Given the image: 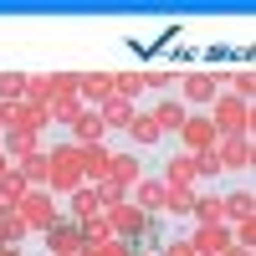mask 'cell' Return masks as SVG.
Returning a JSON list of instances; mask_svg holds the SVG:
<instances>
[{"instance_id": "836d02e7", "label": "cell", "mask_w": 256, "mask_h": 256, "mask_svg": "<svg viewBox=\"0 0 256 256\" xmlns=\"http://www.w3.org/2000/svg\"><path fill=\"white\" fill-rule=\"evenodd\" d=\"M0 236H6V246H20V241L31 236V226L20 220V216H6V220H0Z\"/></svg>"}, {"instance_id": "44dd1931", "label": "cell", "mask_w": 256, "mask_h": 256, "mask_svg": "<svg viewBox=\"0 0 256 256\" xmlns=\"http://www.w3.org/2000/svg\"><path fill=\"white\" fill-rule=\"evenodd\" d=\"M16 174L26 180L31 190H46V180H52V164H46V148H36L31 159H20V164H16Z\"/></svg>"}, {"instance_id": "ba28073f", "label": "cell", "mask_w": 256, "mask_h": 256, "mask_svg": "<svg viewBox=\"0 0 256 256\" xmlns=\"http://www.w3.org/2000/svg\"><path fill=\"white\" fill-rule=\"evenodd\" d=\"M256 216V195H251V180H236V190L220 195V220L236 226V220H251Z\"/></svg>"}, {"instance_id": "83f0119b", "label": "cell", "mask_w": 256, "mask_h": 256, "mask_svg": "<svg viewBox=\"0 0 256 256\" xmlns=\"http://www.w3.org/2000/svg\"><path fill=\"white\" fill-rule=\"evenodd\" d=\"M20 102H26V108H52V82H46V72L26 82V98H20Z\"/></svg>"}, {"instance_id": "ac0fdd59", "label": "cell", "mask_w": 256, "mask_h": 256, "mask_svg": "<svg viewBox=\"0 0 256 256\" xmlns=\"http://www.w3.org/2000/svg\"><path fill=\"white\" fill-rule=\"evenodd\" d=\"M82 154V180L98 184V180H108V164H113V148L108 144H88V148H77Z\"/></svg>"}, {"instance_id": "4fadbf2b", "label": "cell", "mask_w": 256, "mask_h": 256, "mask_svg": "<svg viewBox=\"0 0 256 256\" xmlns=\"http://www.w3.org/2000/svg\"><path fill=\"white\" fill-rule=\"evenodd\" d=\"M108 180H113V184H123V190H134V184L144 180V154H134V148H113Z\"/></svg>"}, {"instance_id": "7402d4cb", "label": "cell", "mask_w": 256, "mask_h": 256, "mask_svg": "<svg viewBox=\"0 0 256 256\" xmlns=\"http://www.w3.org/2000/svg\"><path fill=\"white\" fill-rule=\"evenodd\" d=\"M67 216H72V220H88V216H102V205H98V190H92V184H77L72 195H67Z\"/></svg>"}, {"instance_id": "f546056e", "label": "cell", "mask_w": 256, "mask_h": 256, "mask_svg": "<svg viewBox=\"0 0 256 256\" xmlns=\"http://www.w3.org/2000/svg\"><path fill=\"white\" fill-rule=\"evenodd\" d=\"M82 230V246H98V241H108L113 230H108V216H88V220H77Z\"/></svg>"}, {"instance_id": "2e32d148", "label": "cell", "mask_w": 256, "mask_h": 256, "mask_svg": "<svg viewBox=\"0 0 256 256\" xmlns=\"http://www.w3.org/2000/svg\"><path fill=\"white\" fill-rule=\"evenodd\" d=\"M77 98L102 108V102L113 98V72H77Z\"/></svg>"}, {"instance_id": "d590c367", "label": "cell", "mask_w": 256, "mask_h": 256, "mask_svg": "<svg viewBox=\"0 0 256 256\" xmlns=\"http://www.w3.org/2000/svg\"><path fill=\"white\" fill-rule=\"evenodd\" d=\"M0 256H26V251H20V246H6V251H0Z\"/></svg>"}, {"instance_id": "603a6c76", "label": "cell", "mask_w": 256, "mask_h": 256, "mask_svg": "<svg viewBox=\"0 0 256 256\" xmlns=\"http://www.w3.org/2000/svg\"><path fill=\"white\" fill-rule=\"evenodd\" d=\"M190 226H226L220 220V195H195V205H190Z\"/></svg>"}, {"instance_id": "30bf717a", "label": "cell", "mask_w": 256, "mask_h": 256, "mask_svg": "<svg viewBox=\"0 0 256 256\" xmlns=\"http://www.w3.org/2000/svg\"><path fill=\"white\" fill-rule=\"evenodd\" d=\"M144 113L159 123V134H180V128H184V118H190V108H184L180 98H169V92H164V98H154Z\"/></svg>"}, {"instance_id": "7c38bea8", "label": "cell", "mask_w": 256, "mask_h": 256, "mask_svg": "<svg viewBox=\"0 0 256 256\" xmlns=\"http://www.w3.org/2000/svg\"><path fill=\"white\" fill-rule=\"evenodd\" d=\"M159 180H164L169 190H200V184H195V164H190V154H184V148L164 154V169H159Z\"/></svg>"}, {"instance_id": "5b68a950", "label": "cell", "mask_w": 256, "mask_h": 256, "mask_svg": "<svg viewBox=\"0 0 256 256\" xmlns=\"http://www.w3.org/2000/svg\"><path fill=\"white\" fill-rule=\"evenodd\" d=\"M16 216L26 220V226L36 230V236H46V230L62 220V210H56V195H52V190H31V195L16 205Z\"/></svg>"}, {"instance_id": "4dcf8cb0", "label": "cell", "mask_w": 256, "mask_h": 256, "mask_svg": "<svg viewBox=\"0 0 256 256\" xmlns=\"http://www.w3.org/2000/svg\"><path fill=\"white\" fill-rule=\"evenodd\" d=\"M26 72H0V102H20L26 98Z\"/></svg>"}, {"instance_id": "9c48e42d", "label": "cell", "mask_w": 256, "mask_h": 256, "mask_svg": "<svg viewBox=\"0 0 256 256\" xmlns=\"http://www.w3.org/2000/svg\"><path fill=\"white\" fill-rule=\"evenodd\" d=\"M41 241H46V256H77V251H82V230H77L72 216H62Z\"/></svg>"}, {"instance_id": "d6a6232c", "label": "cell", "mask_w": 256, "mask_h": 256, "mask_svg": "<svg viewBox=\"0 0 256 256\" xmlns=\"http://www.w3.org/2000/svg\"><path fill=\"white\" fill-rule=\"evenodd\" d=\"M92 190H98V205H102V210H113V205H123V200H128V190H123V184H113V180H98Z\"/></svg>"}, {"instance_id": "f35d334b", "label": "cell", "mask_w": 256, "mask_h": 256, "mask_svg": "<svg viewBox=\"0 0 256 256\" xmlns=\"http://www.w3.org/2000/svg\"><path fill=\"white\" fill-rule=\"evenodd\" d=\"M134 256H148V251H134Z\"/></svg>"}, {"instance_id": "277c9868", "label": "cell", "mask_w": 256, "mask_h": 256, "mask_svg": "<svg viewBox=\"0 0 256 256\" xmlns=\"http://www.w3.org/2000/svg\"><path fill=\"white\" fill-rule=\"evenodd\" d=\"M205 118L216 123V134H251L256 128V108L251 102H236V98H216Z\"/></svg>"}, {"instance_id": "cb8c5ba5", "label": "cell", "mask_w": 256, "mask_h": 256, "mask_svg": "<svg viewBox=\"0 0 256 256\" xmlns=\"http://www.w3.org/2000/svg\"><path fill=\"white\" fill-rule=\"evenodd\" d=\"M190 164H195V184H220L226 169L216 159V148H205V154H190Z\"/></svg>"}, {"instance_id": "1f68e13d", "label": "cell", "mask_w": 256, "mask_h": 256, "mask_svg": "<svg viewBox=\"0 0 256 256\" xmlns=\"http://www.w3.org/2000/svg\"><path fill=\"white\" fill-rule=\"evenodd\" d=\"M174 82H180V72H169V67H148L144 72V88L159 92V98H164V88H174Z\"/></svg>"}, {"instance_id": "7a4b0ae2", "label": "cell", "mask_w": 256, "mask_h": 256, "mask_svg": "<svg viewBox=\"0 0 256 256\" xmlns=\"http://www.w3.org/2000/svg\"><path fill=\"white\" fill-rule=\"evenodd\" d=\"M216 159H220V169H226L230 180H246L251 164H256V144H251V134H220V138H216Z\"/></svg>"}, {"instance_id": "e575fe53", "label": "cell", "mask_w": 256, "mask_h": 256, "mask_svg": "<svg viewBox=\"0 0 256 256\" xmlns=\"http://www.w3.org/2000/svg\"><path fill=\"white\" fill-rule=\"evenodd\" d=\"M159 256H195V246H190V236H184V230H174V236L164 241V251H159Z\"/></svg>"}, {"instance_id": "8992f818", "label": "cell", "mask_w": 256, "mask_h": 256, "mask_svg": "<svg viewBox=\"0 0 256 256\" xmlns=\"http://www.w3.org/2000/svg\"><path fill=\"white\" fill-rule=\"evenodd\" d=\"M174 138H180L184 154H205V148H216V138H220V134H216V123H210L205 113H190V118H184V128H180Z\"/></svg>"}, {"instance_id": "d4e9b609", "label": "cell", "mask_w": 256, "mask_h": 256, "mask_svg": "<svg viewBox=\"0 0 256 256\" xmlns=\"http://www.w3.org/2000/svg\"><path fill=\"white\" fill-rule=\"evenodd\" d=\"M195 195H200V190H164V220H190Z\"/></svg>"}, {"instance_id": "6da1fadb", "label": "cell", "mask_w": 256, "mask_h": 256, "mask_svg": "<svg viewBox=\"0 0 256 256\" xmlns=\"http://www.w3.org/2000/svg\"><path fill=\"white\" fill-rule=\"evenodd\" d=\"M41 148H46V164H52V180H46L52 195H72L77 184H88V180H82V154H77L72 138H52Z\"/></svg>"}, {"instance_id": "8fae6325", "label": "cell", "mask_w": 256, "mask_h": 256, "mask_svg": "<svg viewBox=\"0 0 256 256\" xmlns=\"http://www.w3.org/2000/svg\"><path fill=\"white\" fill-rule=\"evenodd\" d=\"M164 190H169V184H164L159 174H144L134 190H128V200H134L144 216H164Z\"/></svg>"}, {"instance_id": "9a60e30c", "label": "cell", "mask_w": 256, "mask_h": 256, "mask_svg": "<svg viewBox=\"0 0 256 256\" xmlns=\"http://www.w3.org/2000/svg\"><path fill=\"white\" fill-rule=\"evenodd\" d=\"M67 138H72L77 148H88V144H102V138H108V128H102V113H98V108H82V118L67 128Z\"/></svg>"}, {"instance_id": "5bb4252c", "label": "cell", "mask_w": 256, "mask_h": 256, "mask_svg": "<svg viewBox=\"0 0 256 256\" xmlns=\"http://www.w3.org/2000/svg\"><path fill=\"white\" fill-rule=\"evenodd\" d=\"M123 138H128V148H138V154H148V148H159V144H164L159 123L148 118L144 108H138V118H134V123H128V134H123Z\"/></svg>"}, {"instance_id": "e0dca14e", "label": "cell", "mask_w": 256, "mask_h": 256, "mask_svg": "<svg viewBox=\"0 0 256 256\" xmlns=\"http://www.w3.org/2000/svg\"><path fill=\"white\" fill-rule=\"evenodd\" d=\"M98 113H102V128H108V134H128V123L138 118V102H128V98H108Z\"/></svg>"}, {"instance_id": "8d00e7d4", "label": "cell", "mask_w": 256, "mask_h": 256, "mask_svg": "<svg viewBox=\"0 0 256 256\" xmlns=\"http://www.w3.org/2000/svg\"><path fill=\"white\" fill-rule=\"evenodd\" d=\"M0 174H10V159H6V154H0Z\"/></svg>"}, {"instance_id": "74e56055", "label": "cell", "mask_w": 256, "mask_h": 256, "mask_svg": "<svg viewBox=\"0 0 256 256\" xmlns=\"http://www.w3.org/2000/svg\"><path fill=\"white\" fill-rule=\"evenodd\" d=\"M0 251H6V236H0Z\"/></svg>"}, {"instance_id": "ffe728a7", "label": "cell", "mask_w": 256, "mask_h": 256, "mask_svg": "<svg viewBox=\"0 0 256 256\" xmlns=\"http://www.w3.org/2000/svg\"><path fill=\"white\" fill-rule=\"evenodd\" d=\"M36 148H41V138H36V134H0V154L10 159V169H16L20 159H31Z\"/></svg>"}, {"instance_id": "d6986e66", "label": "cell", "mask_w": 256, "mask_h": 256, "mask_svg": "<svg viewBox=\"0 0 256 256\" xmlns=\"http://www.w3.org/2000/svg\"><path fill=\"white\" fill-rule=\"evenodd\" d=\"M220 98L251 102V98H256V77H251V67H236V72H226V77H220Z\"/></svg>"}, {"instance_id": "3957f363", "label": "cell", "mask_w": 256, "mask_h": 256, "mask_svg": "<svg viewBox=\"0 0 256 256\" xmlns=\"http://www.w3.org/2000/svg\"><path fill=\"white\" fill-rule=\"evenodd\" d=\"M174 88H180V102L190 113H210V102L220 98V72H184Z\"/></svg>"}, {"instance_id": "52a82bcc", "label": "cell", "mask_w": 256, "mask_h": 256, "mask_svg": "<svg viewBox=\"0 0 256 256\" xmlns=\"http://www.w3.org/2000/svg\"><path fill=\"white\" fill-rule=\"evenodd\" d=\"M102 216H108V230L118 241H138L144 236V226H148V216L134 205V200H123V205H113V210H102Z\"/></svg>"}, {"instance_id": "484cf974", "label": "cell", "mask_w": 256, "mask_h": 256, "mask_svg": "<svg viewBox=\"0 0 256 256\" xmlns=\"http://www.w3.org/2000/svg\"><path fill=\"white\" fill-rule=\"evenodd\" d=\"M77 118H82V98H77V92H72V98H56V102H52V128H62V134H67V128H72Z\"/></svg>"}, {"instance_id": "ab89813d", "label": "cell", "mask_w": 256, "mask_h": 256, "mask_svg": "<svg viewBox=\"0 0 256 256\" xmlns=\"http://www.w3.org/2000/svg\"><path fill=\"white\" fill-rule=\"evenodd\" d=\"M0 134H6V128H0Z\"/></svg>"}, {"instance_id": "f1b7e54d", "label": "cell", "mask_w": 256, "mask_h": 256, "mask_svg": "<svg viewBox=\"0 0 256 256\" xmlns=\"http://www.w3.org/2000/svg\"><path fill=\"white\" fill-rule=\"evenodd\" d=\"M138 246L134 241H118V236H108V241H98V246H82L77 256H134Z\"/></svg>"}, {"instance_id": "4316f807", "label": "cell", "mask_w": 256, "mask_h": 256, "mask_svg": "<svg viewBox=\"0 0 256 256\" xmlns=\"http://www.w3.org/2000/svg\"><path fill=\"white\" fill-rule=\"evenodd\" d=\"M138 92H144V72H113V98L138 102Z\"/></svg>"}]
</instances>
